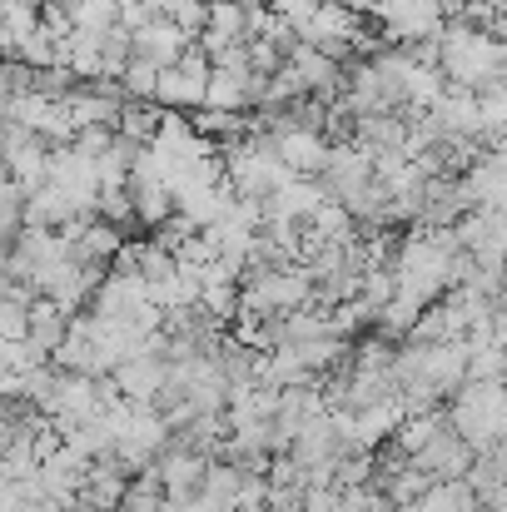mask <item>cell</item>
Returning <instances> with one entry per match:
<instances>
[{
    "label": "cell",
    "mask_w": 507,
    "mask_h": 512,
    "mask_svg": "<svg viewBox=\"0 0 507 512\" xmlns=\"http://www.w3.org/2000/svg\"><path fill=\"white\" fill-rule=\"evenodd\" d=\"M438 75L458 90H483L488 80H503V40H488L468 20H443L438 30Z\"/></svg>",
    "instance_id": "obj_1"
},
{
    "label": "cell",
    "mask_w": 507,
    "mask_h": 512,
    "mask_svg": "<svg viewBox=\"0 0 507 512\" xmlns=\"http://www.w3.org/2000/svg\"><path fill=\"white\" fill-rule=\"evenodd\" d=\"M453 438L468 443L473 453L483 448H498L503 443V428H507V398H503V383H463L453 393V408L443 413Z\"/></svg>",
    "instance_id": "obj_2"
},
{
    "label": "cell",
    "mask_w": 507,
    "mask_h": 512,
    "mask_svg": "<svg viewBox=\"0 0 507 512\" xmlns=\"http://www.w3.org/2000/svg\"><path fill=\"white\" fill-rule=\"evenodd\" d=\"M373 20H378V40L393 45V50L433 45L438 30H443V15H438L433 0H398V5H383Z\"/></svg>",
    "instance_id": "obj_3"
},
{
    "label": "cell",
    "mask_w": 507,
    "mask_h": 512,
    "mask_svg": "<svg viewBox=\"0 0 507 512\" xmlns=\"http://www.w3.org/2000/svg\"><path fill=\"white\" fill-rule=\"evenodd\" d=\"M373 179V160L358 150V145H329V165H324V174L314 179L319 184V194L324 199H334V204H343L353 189H363Z\"/></svg>",
    "instance_id": "obj_4"
},
{
    "label": "cell",
    "mask_w": 507,
    "mask_h": 512,
    "mask_svg": "<svg viewBox=\"0 0 507 512\" xmlns=\"http://www.w3.org/2000/svg\"><path fill=\"white\" fill-rule=\"evenodd\" d=\"M204 468H209V458H199L194 448L169 443L165 453L155 458V483H160V493H165L169 503H184V498H194V493H199Z\"/></svg>",
    "instance_id": "obj_5"
},
{
    "label": "cell",
    "mask_w": 507,
    "mask_h": 512,
    "mask_svg": "<svg viewBox=\"0 0 507 512\" xmlns=\"http://www.w3.org/2000/svg\"><path fill=\"white\" fill-rule=\"evenodd\" d=\"M274 160L294 179H319L324 165H329V145L314 130H279L274 135Z\"/></svg>",
    "instance_id": "obj_6"
},
{
    "label": "cell",
    "mask_w": 507,
    "mask_h": 512,
    "mask_svg": "<svg viewBox=\"0 0 507 512\" xmlns=\"http://www.w3.org/2000/svg\"><path fill=\"white\" fill-rule=\"evenodd\" d=\"M418 473H428V483H463L468 468H473V448L453 438V428H443L418 458H413Z\"/></svg>",
    "instance_id": "obj_7"
},
{
    "label": "cell",
    "mask_w": 507,
    "mask_h": 512,
    "mask_svg": "<svg viewBox=\"0 0 507 512\" xmlns=\"http://www.w3.org/2000/svg\"><path fill=\"white\" fill-rule=\"evenodd\" d=\"M165 373H169V363L160 358V353H135V358L115 363L110 383L120 388V398H125V403H150V398L165 388Z\"/></svg>",
    "instance_id": "obj_8"
},
{
    "label": "cell",
    "mask_w": 507,
    "mask_h": 512,
    "mask_svg": "<svg viewBox=\"0 0 507 512\" xmlns=\"http://www.w3.org/2000/svg\"><path fill=\"white\" fill-rule=\"evenodd\" d=\"M324 204V194H319V184L314 179H289V184H279L269 199H264V224L269 219H294V224H309V214Z\"/></svg>",
    "instance_id": "obj_9"
},
{
    "label": "cell",
    "mask_w": 507,
    "mask_h": 512,
    "mask_svg": "<svg viewBox=\"0 0 507 512\" xmlns=\"http://www.w3.org/2000/svg\"><path fill=\"white\" fill-rule=\"evenodd\" d=\"M184 45H189V40H184L169 20H155V25H145L140 35H130V55H135V60H150L155 70H169Z\"/></svg>",
    "instance_id": "obj_10"
},
{
    "label": "cell",
    "mask_w": 507,
    "mask_h": 512,
    "mask_svg": "<svg viewBox=\"0 0 507 512\" xmlns=\"http://www.w3.org/2000/svg\"><path fill=\"white\" fill-rule=\"evenodd\" d=\"M199 110L244 115V110H249V75H234V70H209V80H204V105H199Z\"/></svg>",
    "instance_id": "obj_11"
},
{
    "label": "cell",
    "mask_w": 507,
    "mask_h": 512,
    "mask_svg": "<svg viewBox=\"0 0 507 512\" xmlns=\"http://www.w3.org/2000/svg\"><path fill=\"white\" fill-rule=\"evenodd\" d=\"M125 483H130V478H120L115 468L90 463V468H85V483H80V493H75V503L90 512H115L120 498H125Z\"/></svg>",
    "instance_id": "obj_12"
},
{
    "label": "cell",
    "mask_w": 507,
    "mask_h": 512,
    "mask_svg": "<svg viewBox=\"0 0 507 512\" xmlns=\"http://www.w3.org/2000/svg\"><path fill=\"white\" fill-rule=\"evenodd\" d=\"M239 483H244V473L234 468V463H224V458H214L209 468H204V478H199V503L209 512H234V498H239Z\"/></svg>",
    "instance_id": "obj_13"
},
{
    "label": "cell",
    "mask_w": 507,
    "mask_h": 512,
    "mask_svg": "<svg viewBox=\"0 0 507 512\" xmlns=\"http://www.w3.org/2000/svg\"><path fill=\"white\" fill-rule=\"evenodd\" d=\"M65 329H70V314H60L50 299H35L25 309V339L35 343V348H45V353H55L65 343Z\"/></svg>",
    "instance_id": "obj_14"
},
{
    "label": "cell",
    "mask_w": 507,
    "mask_h": 512,
    "mask_svg": "<svg viewBox=\"0 0 507 512\" xmlns=\"http://www.w3.org/2000/svg\"><path fill=\"white\" fill-rule=\"evenodd\" d=\"M130 194V209H135V224H145V229H160L169 214H174V199H169L165 184H130L125 189Z\"/></svg>",
    "instance_id": "obj_15"
},
{
    "label": "cell",
    "mask_w": 507,
    "mask_h": 512,
    "mask_svg": "<svg viewBox=\"0 0 507 512\" xmlns=\"http://www.w3.org/2000/svg\"><path fill=\"white\" fill-rule=\"evenodd\" d=\"M160 120H165V110L160 105H120V120H115V135L120 140H130V145H150L155 140V130H160Z\"/></svg>",
    "instance_id": "obj_16"
},
{
    "label": "cell",
    "mask_w": 507,
    "mask_h": 512,
    "mask_svg": "<svg viewBox=\"0 0 507 512\" xmlns=\"http://www.w3.org/2000/svg\"><path fill=\"white\" fill-rule=\"evenodd\" d=\"M70 20H75V35L100 40V35H110L120 25V0H75Z\"/></svg>",
    "instance_id": "obj_17"
},
{
    "label": "cell",
    "mask_w": 507,
    "mask_h": 512,
    "mask_svg": "<svg viewBox=\"0 0 507 512\" xmlns=\"http://www.w3.org/2000/svg\"><path fill=\"white\" fill-rule=\"evenodd\" d=\"M155 80H160V70H155L150 60H135V55H130V65L120 70L115 85H120V95H125L130 105H155Z\"/></svg>",
    "instance_id": "obj_18"
},
{
    "label": "cell",
    "mask_w": 507,
    "mask_h": 512,
    "mask_svg": "<svg viewBox=\"0 0 507 512\" xmlns=\"http://www.w3.org/2000/svg\"><path fill=\"white\" fill-rule=\"evenodd\" d=\"M204 30L224 40H244V5L239 0H204Z\"/></svg>",
    "instance_id": "obj_19"
},
{
    "label": "cell",
    "mask_w": 507,
    "mask_h": 512,
    "mask_svg": "<svg viewBox=\"0 0 507 512\" xmlns=\"http://www.w3.org/2000/svg\"><path fill=\"white\" fill-rule=\"evenodd\" d=\"M95 219L110 224V229H120V234H130V229H135L130 194H125V189H100V194H95Z\"/></svg>",
    "instance_id": "obj_20"
},
{
    "label": "cell",
    "mask_w": 507,
    "mask_h": 512,
    "mask_svg": "<svg viewBox=\"0 0 507 512\" xmlns=\"http://www.w3.org/2000/svg\"><path fill=\"white\" fill-rule=\"evenodd\" d=\"M373 483V453H343L334 463V488H368Z\"/></svg>",
    "instance_id": "obj_21"
},
{
    "label": "cell",
    "mask_w": 507,
    "mask_h": 512,
    "mask_svg": "<svg viewBox=\"0 0 507 512\" xmlns=\"http://www.w3.org/2000/svg\"><path fill=\"white\" fill-rule=\"evenodd\" d=\"M314 5H319V0H274L269 10H274V15L304 40V35H309V20H314Z\"/></svg>",
    "instance_id": "obj_22"
},
{
    "label": "cell",
    "mask_w": 507,
    "mask_h": 512,
    "mask_svg": "<svg viewBox=\"0 0 507 512\" xmlns=\"http://www.w3.org/2000/svg\"><path fill=\"white\" fill-rule=\"evenodd\" d=\"M110 145H115V130H75V140H70V150H75L80 160H90V165H95Z\"/></svg>",
    "instance_id": "obj_23"
},
{
    "label": "cell",
    "mask_w": 507,
    "mask_h": 512,
    "mask_svg": "<svg viewBox=\"0 0 507 512\" xmlns=\"http://www.w3.org/2000/svg\"><path fill=\"white\" fill-rule=\"evenodd\" d=\"M25 339V304L15 299H0V343Z\"/></svg>",
    "instance_id": "obj_24"
},
{
    "label": "cell",
    "mask_w": 507,
    "mask_h": 512,
    "mask_svg": "<svg viewBox=\"0 0 507 512\" xmlns=\"http://www.w3.org/2000/svg\"><path fill=\"white\" fill-rule=\"evenodd\" d=\"M20 388H25V378H20L15 368L0 363V398H20Z\"/></svg>",
    "instance_id": "obj_25"
},
{
    "label": "cell",
    "mask_w": 507,
    "mask_h": 512,
    "mask_svg": "<svg viewBox=\"0 0 507 512\" xmlns=\"http://www.w3.org/2000/svg\"><path fill=\"white\" fill-rule=\"evenodd\" d=\"M40 5H55V10H75V0H40Z\"/></svg>",
    "instance_id": "obj_26"
},
{
    "label": "cell",
    "mask_w": 507,
    "mask_h": 512,
    "mask_svg": "<svg viewBox=\"0 0 507 512\" xmlns=\"http://www.w3.org/2000/svg\"><path fill=\"white\" fill-rule=\"evenodd\" d=\"M10 5H30V10H35V5H40V0H10Z\"/></svg>",
    "instance_id": "obj_27"
},
{
    "label": "cell",
    "mask_w": 507,
    "mask_h": 512,
    "mask_svg": "<svg viewBox=\"0 0 507 512\" xmlns=\"http://www.w3.org/2000/svg\"><path fill=\"white\" fill-rule=\"evenodd\" d=\"M259 5H274V0H259Z\"/></svg>",
    "instance_id": "obj_28"
},
{
    "label": "cell",
    "mask_w": 507,
    "mask_h": 512,
    "mask_svg": "<svg viewBox=\"0 0 507 512\" xmlns=\"http://www.w3.org/2000/svg\"><path fill=\"white\" fill-rule=\"evenodd\" d=\"M120 5H135V0H120Z\"/></svg>",
    "instance_id": "obj_29"
},
{
    "label": "cell",
    "mask_w": 507,
    "mask_h": 512,
    "mask_svg": "<svg viewBox=\"0 0 507 512\" xmlns=\"http://www.w3.org/2000/svg\"><path fill=\"white\" fill-rule=\"evenodd\" d=\"M473 512H483V508H473Z\"/></svg>",
    "instance_id": "obj_30"
}]
</instances>
